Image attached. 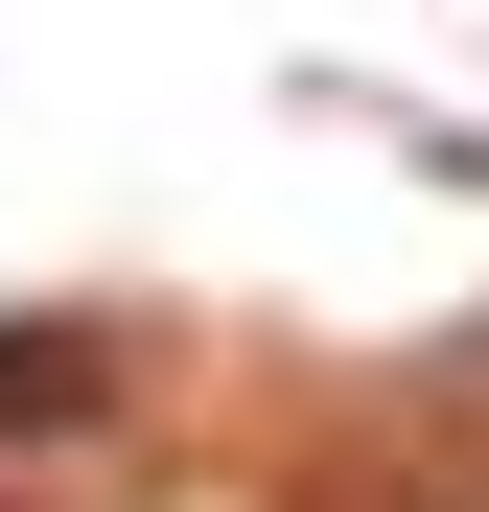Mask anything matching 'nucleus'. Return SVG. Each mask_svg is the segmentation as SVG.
I'll list each match as a JSON object with an SVG mask.
<instances>
[{
    "label": "nucleus",
    "mask_w": 489,
    "mask_h": 512,
    "mask_svg": "<svg viewBox=\"0 0 489 512\" xmlns=\"http://www.w3.org/2000/svg\"><path fill=\"white\" fill-rule=\"evenodd\" d=\"M94 396H117V350H94V326H0V443H70Z\"/></svg>",
    "instance_id": "obj_1"
}]
</instances>
